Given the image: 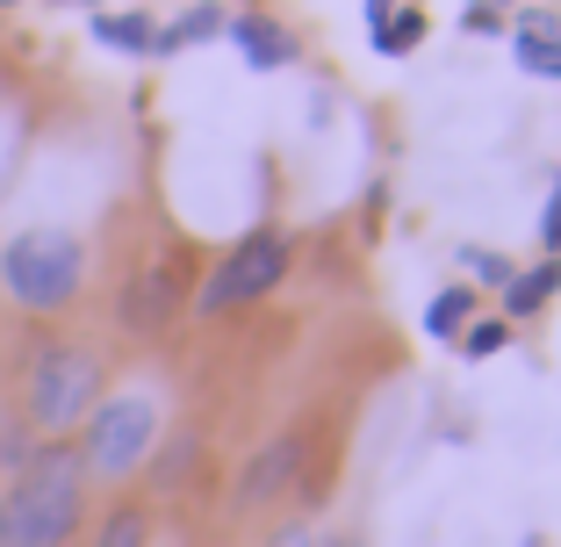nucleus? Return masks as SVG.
<instances>
[{"label": "nucleus", "instance_id": "9d476101", "mask_svg": "<svg viewBox=\"0 0 561 547\" xmlns=\"http://www.w3.org/2000/svg\"><path fill=\"white\" fill-rule=\"evenodd\" d=\"M496 296H504V317H533V310H547V303L561 296V260H533V266H518L512 282L496 288Z\"/></svg>", "mask_w": 561, "mask_h": 547}, {"label": "nucleus", "instance_id": "f3484780", "mask_svg": "<svg viewBox=\"0 0 561 547\" xmlns=\"http://www.w3.org/2000/svg\"><path fill=\"white\" fill-rule=\"evenodd\" d=\"M461 266L476 274V282H490V288H504V282L518 274V266L504 260V252H482V246H461Z\"/></svg>", "mask_w": 561, "mask_h": 547}, {"label": "nucleus", "instance_id": "5701e85b", "mask_svg": "<svg viewBox=\"0 0 561 547\" xmlns=\"http://www.w3.org/2000/svg\"><path fill=\"white\" fill-rule=\"evenodd\" d=\"M496 8H504V0H496Z\"/></svg>", "mask_w": 561, "mask_h": 547}, {"label": "nucleus", "instance_id": "9b49d317", "mask_svg": "<svg viewBox=\"0 0 561 547\" xmlns=\"http://www.w3.org/2000/svg\"><path fill=\"white\" fill-rule=\"evenodd\" d=\"M224 22H231V15H224L216 0H195L181 22H165V30H159L151 58H173V50H187V44H209V36H224Z\"/></svg>", "mask_w": 561, "mask_h": 547}, {"label": "nucleus", "instance_id": "0eeeda50", "mask_svg": "<svg viewBox=\"0 0 561 547\" xmlns=\"http://www.w3.org/2000/svg\"><path fill=\"white\" fill-rule=\"evenodd\" d=\"M173 310H181V266L173 260H151V266H137L130 282H123V303H116L123 332L159 339L165 324H173Z\"/></svg>", "mask_w": 561, "mask_h": 547}, {"label": "nucleus", "instance_id": "ddd939ff", "mask_svg": "<svg viewBox=\"0 0 561 547\" xmlns=\"http://www.w3.org/2000/svg\"><path fill=\"white\" fill-rule=\"evenodd\" d=\"M94 36H101L108 50L151 58V44H159V22H151V15H94Z\"/></svg>", "mask_w": 561, "mask_h": 547}, {"label": "nucleus", "instance_id": "423d86ee", "mask_svg": "<svg viewBox=\"0 0 561 547\" xmlns=\"http://www.w3.org/2000/svg\"><path fill=\"white\" fill-rule=\"evenodd\" d=\"M302 461H310V432H302V425L274 432V440L238 468V512H266V504H280L288 490H296Z\"/></svg>", "mask_w": 561, "mask_h": 547}, {"label": "nucleus", "instance_id": "f03ea898", "mask_svg": "<svg viewBox=\"0 0 561 547\" xmlns=\"http://www.w3.org/2000/svg\"><path fill=\"white\" fill-rule=\"evenodd\" d=\"M0 288L30 317L66 310L87 288V246L72 231H58V224H30V231H15L0 246Z\"/></svg>", "mask_w": 561, "mask_h": 547}, {"label": "nucleus", "instance_id": "39448f33", "mask_svg": "<svg viewBox=\"0 0 561 547\" xmlns=\"http://www.w3.org/2000/svg\"><path fill=\"white\" fill-rule=\"evenodd\" d=\"M288 266H296L288 231H280V224H260V231H245L224 260L209 266V282L195 288V310L224 317V310H245V303H266L280 282H288Z\"/></svg>", "mask_w": 561, "mask_h": 547}, {"label": "nucleus", "instance_id": "1a4fd4ad", "mask_svg": "<svg viewBox=\"0 0 561 547\" xmlns=\"http://www.w3.org/2000/svg\"><path fill=\"white\" fill-rule=\"evenodd\" d=\"M512 58H518V72H533V80H561V15L526 8L518 30H512Z\"/></svg>", "mask_w": 561, "mask_h": 547}, {"label": "nucleus", "instance_id": "aec40b11", "mask_svg": "<svg viewBox=\"0 0 561 547\" xmlns=\"http://www.w3.org/2000/svg\"><path fill=\"white\" fill-rule=\"evenodd\" d=\"M15 468H22V440H15V425L0 418V498H8V482H15Z\"/></svg>", "mask_w": 561, "mask_h": 547}, {"label": "nucleus", "instance_id": "6ab92c4d", "mask_svg": "<svg viewBox=\"0 0 561 547\" xmlns=\"http://www.w3.org/2000/svg\"><path fill=\"white\" fill-rule=\"evenodd\" d=\"M461 30L468 36H504V8H496V0H468V8H461Z\"/></svg>", "mask_w": 561, "mask_h": 547}, {"label": "nucleus", "instance_id": "4be33fe9", "mask_svg": "<svg viewBox=\"0 0 561 547\" xmlns=\"http://www.w3.org/2000/svg\"><path fill=\"white\" fill-rule=\"evenodd\" d=\"M389 8H397V0H360V15H367V30H375V22L389 15Z\"/></svg>", "mask_w": 561, "mask_h": 547}, {"label": "nucleus", "instance_id": "20e7f679", "mask_svg": "<svg viewBox=\"0 0 561 547\" xmlns=\"http://www.w3.org/2000/svg\"><path fill=\"white\" fill-rule=\"evenodd\" d=\"M151 447H159V403L145 389H116V397H101L80 425V461L87 476L101 482H123L137 468H151Z\"/></svg>", "mask_w": 561, "mask_h": 547}, {"label": "nucleus", "instance_id": "412c9836", "mask_svg": "<svg viewBox=\"0 0 561 547\" xmlns=\"http://www.w3.org/2000/svg\"><path fill=\"white\" fill-rule=\"evenodd\" d=\"M266 547H324V533H317V526H280Z\"/></svg>", "mask_w": 561, "mask_h": 547}, {"label": "nucleus", "instance_id": "4468645a", "mask_svg": "<svg viewBox=\"0 0 561 547\" xmlns=\"http://www.w3.org/2000/svg\"><path fill=\"white\" fill-rule=\"evenodd\" d=\"M468 317H476V288L454 282V288H439V296L425 303V332H432V339H461Z\"/></svg>", "mask_w": 561, "mask_h": 547}, {"label": "nucleus", "instance_id": "dca6fc26", "mask_svg": "<svg viewBox=\"0 0 561 547\" xmlns=\"http://www.w3.org/2000/svg\"><path fill=\"white\" fill-rule=\"evenodd\" d=\"M454 346H461V361H490V353L512 346V317H468Z\"/></svg>", "mask_w": 561, "mask_h": 547}, {"label": "nucleus", "instance_id": "2eb2a0df", "mask_svg": "<svg viewBox=\"0 0 561 547\" xmlns=\"http://www.w3.org/2000/svg\"><path fill=\"white\" fill-rule=\"evenodd\" d=\"M94 547H151V512L145 504H116V512L94 526Z\"/></svg>", "mask_w": 561, "mask_h": 547}, {"label": "nucleus", "instance_id": "f8f14e48", "mask_svg": "<svg viewBox=\"0 0 561 547\" xmlns=\"http://www.w3.org/2000/svg\"><path fill=\"white\" fill-rule=\"evenodd\" d=\"M367 36H375L381 58H411V50L425 44V8H389V15H381Z\"/></svg>", "mask_w": 561, "mask_h": 547}, {"label": "nucleus", "instance_id": "a211bd4d", "mask_svg": "<svg viewBox=\"0 0 561 547\" xmlns=\"http://www.w3.org/2000/svg\"><path fill=\"white\" fill-rule=\"evenodd\" d=\"M533 231H540V252H547V260H561V173H554V195H547V209H540V224H533Z\"/></svg>", "mask_w": 561, "mask_h": 547}, {"label": "nucleus", "instance_id": "6e6552de", "mask_svg": "<svg viewBox=\"0 0 561 547\" xmlns=\"http://www.w3.org/2000/svg\"><path fill=\"white\" fill-rule=\"evenodd\" d=\"M224 36L238 44V58H245L252 72H288L302 58V36L288 30V22H274V15H231Z\"/></svg>", "mask_w": 561, "mask_h": 547}, {"label": "nucleus", "instance_id": "7ed1b4c3", "mask_svg": "<svg viewBox=\"0 0 561 547\" xmlns=\"http://www.w3.org/2000/svg\"><path fill=\"white\" fill-rule=\"evenodd\" d=\"M108 397L101 389V361L87 346H72V339H50V346H36L30 375H22V411H30V425L44 432V440H66V432L87 425V411Z\"/></svg>", "mask_w": 561, "mask_h": 547}, {"label": "nucleus", "instance_id": "f257e3e1", "mask_svg": "<svg viewBox=\"0 0 561 547\" xmlns=\"http://www.w3.org/2000/svg\"><path fill=\"white\" fill-rule=\"evenodd\" d=\"M87 512V461L72 440L22 447V468L0 498V547H72Z\"/></svg>", "mask_w": 561, "mask_h": 547}]
</instances>
